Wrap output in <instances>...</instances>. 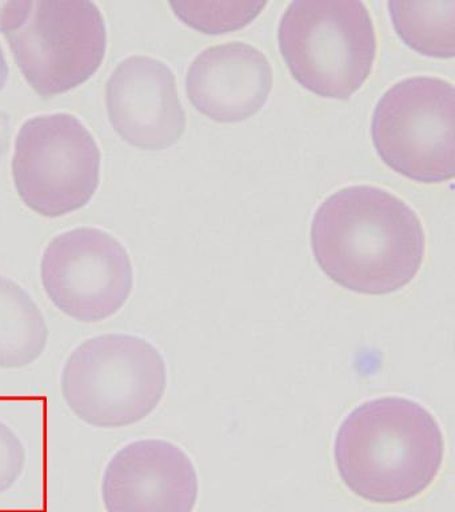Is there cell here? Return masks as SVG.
<instances>
[{
	"instance_id": "cell-2",
	"label": "cell",
	"mask_w": 455,
	"mask_h": 512,
	"mask_svg": "<svg viewBox=\"0 0 455 512\" xmlns=\"http://www.w3.org/2000/svg\"><path fill=\"white\" fill-rule=\"evenodd\" d=\"M445 454L441 427L422 404L386 396L343 420L334 459L343 484L375 504L409 502L437 479Z\"/></svg>"
},
{
	"instance_id": "cell-4",
	"label": "cell",
	"mask_w": 455,
	"mask_h": 512,
	"mask_svg": "<svg viewBox=\"0 0 455 512\" xmlns=\"http://www.w3.org/2000/svg\"><path fill=\"white\" fill-rule=\"evenodd\" d=\"M278 44L294 79L326 99H350L377 55L370 11L353 0L291 2L279 22Z\"/></svg>"
},
{
	"instance_id": "cell-12",
	"label": "cell",
	"mask_w": 455,
	"mask_h": 512,
	"mask_svg": "<svg viewBox=\"0 0 455 512\" xmlns=\"http://www.w3.org/2000/svg\"><path fill=\"white\" fill-rule=\"evenodd\" d=\"M49 327L29 292L0 275V368L37 362L49 343Z\"/></svg>"
},
{
	"instance_id": "cell-8",
	"label": "cell",
	"mask_w": 455,
	"mask_h": 512,
	"mask_svg": "<svg viewBox=\"0 0 455 512\" xmlns=\"http://www.w3.org/2000/svg\"><path fill=\"white\" fill-rule=\"evenodd\" d=\"M42 286L54 306L81 323L117 315L134 287L129 252L109 232L74 228L55 236L43 252Z\"/></svg>"
},
{
	"instance_id": "cell-3",
	"label": "cell",
	"mask_w": 455,
	"mask_h": 512,
	"mask_svg": "<svg viewBox=\"0 0 455 512\" xmlns=\"http://www.w3.org/2000/svg\"><path fill=\"white\" fill-rule=\"evenodd\" d=\"M166 386L161 352L130 334L85 340L71 352L61 374L62 395L70 410L105 430L129 427L153 414Z\"/></svg>"
},
{
	"instance_id": "cell-16",
	"label": "cell",
	"mask_w": 455,
	"mask_h": 512,
	"mask_svg": "<svg viewBox=\"0 0 455 512\" xmlns=\"http://www.w3.org/2000/svg\"><path fill=\"white\" fill-rule=\"evenodd\" d=\"M30 2H0V32L6 34L25 18Z\"/></svg>"
},
{
	"instance_id": "cell-15",
	"label": "cell",
	"mask_w": 455,
	"mask_h": 512,
	"mask_svg": "<svg viewBox=\"0 0 455 512\" xmlns=\"http://www.w3.org/2000/svg\"><path fill=\"white\" fill-rule=\"evenodd\" d=\"M26 466V448L6 423L0 422V494L10 490Z\"/></svg>"
},
{
	"instance_id": "cell-1",
	"label": "cell",
	"mask_w": 455,
	"mask_h": 512,
	"mask_svg": "<svg viewBox=\"0 0 455 512\" xmlns=\"http://www.w3.org/2000/svg\"><path fill=\"white\" fill-rule=\"evenodd\" d=\"M315 262L333 282L362 295H389L413 282L426 254L417 212L375 186L341 188L315 211Z\"/></svg>"
},
{
	"instance_id": "cell-7",
	"label": "cell",
	"mask_w": 455,
	"mask_h": 512,
	"mask_svg": "<svg viewBox=\"0 0 455 512\" xmlns=\"http://www.w3.org/2000/svg\"><path fill=\"white\" fill-rule=\"evenodd\" d=\"M5 36L19 70L46 99L87 82L106 55L105 18L90 0L30 2L25 18Z\"/></svg>"
},
{
	"instance_id": "cell-17",
	"label": "cell",
	"mask_w": 455,
	"mask_h": 512,
	"mask_svg": "<svg viewBox=\"0 0 455 512\" xmlns=\"http://www.w3.org/2000/svg\"><path fill=\"white\" fill-rule=\"evenodd\" d=\"M7 78H9V64H7L5 52H3V48L0 46V91L5 87Z\"/></svg>"
},
{
	"instance_id": "cell-9",
	"label": "cell",
	"mask_w": 455,
	"mask_h": 512,
	"mask_svg": "<svg viewBox=\"0 0 455 512\" xmlns=\"http://www.w3.org/2000/svg\"><path fill=\"white\" fill-rule=\"evenodd\" d=\"M197 499L193 462L181 447L167 440L126 444L103 474L106 512H193Z\"/></svg>"
},
{
	"instance_id": "cell-13",
	"label": "cell",
	"mask_w": 455,
	"mask_h": 512,
	"mask_svg": "<svg viewBox=\"0 0 455 512\" xmlns=\"http://www.w3.org/2000/svg\"><path fill=\"white\" fill-rule=\"evenodd\" d=\"M389 14L402 42L429 58L454 56V0L398 2L391 0Z\"/></svg>"
},
{
	"instance_id": "cell-5",
	"label": "cell",
	"mask_w": 455,
	"mask_h": 512,
	"mask_svg": "<svg viewBox=\"0 0 455 512\" xmlns=\"http://www.w3.org/2000/svg\"><path fill=\"white\" fill-rule=\"evenodd\" d=\"M455 92L434 76L393 84L378 100L371 139L391 170L414 182L437 184L454 178Z\"/></svg>"
},
{
	"instance_id": "cell-10",
	"label": "cell",
	"mask_w": 455,
	"mask_h": 512,
	"mask_svg": "<svg viewBox=\"0 0 455 512\" xmlns=\"http://www.w3.org/2000/svg\"><path fill=\"white\" fill-rule=\"evenodd\" d=\"M106 107L115 132L139 150H166L186 131L174 72L151 56H129L115 67L106 84Z\"/></svg>"
},
{
	"instance_id": "cell-6",
	"label": "cell",
	"mask_w": 455,
	"mask_h": 512,
	"mask_svg": "<svg viewBox=\"0 0 455 512\" xmlns=\"http://www.w3.org/2000/svg\"><path fill=\"white\" fill-rule=\"evenodd\" d=\"M15 187L30 210L59 218L81 210L101 179V150L77 116L57 112L23 123L13 156Z\"/></svg>"
},
{
	"instance_id": "cell-11",
	"label": "cell",
	"mask_w": 455,
	"mask_h": 512,
	"mask_svg": "<svg viewBox=\"0 0 455 512\" xmlns=\"http://www.w3.org/2000/svg\"><path fill=\"white\" fill-rule=\"evenodd\" d=\"M273 68L257 47L229 42L205 48L190 64L186 92L195 110L218 123L258 114L273 90Z\"/></svg>"
},
{
	"instance_id": "cell-14",
	"label": "cell",
	"mask_w": 455,
	"mask_h": 512,
	"mask_svg": "<svg viewBox=\"0 0 455 512\" xmlns=\"http://www.w3.org/2000/svg\"><path fill=\"white\" fill-rule=\"evenodd\" d=\"M169 4L183 23L210 35L226 34L249 26L267 6L265 2L251 0H183Z\"/></svg>"
}]
</instances>
